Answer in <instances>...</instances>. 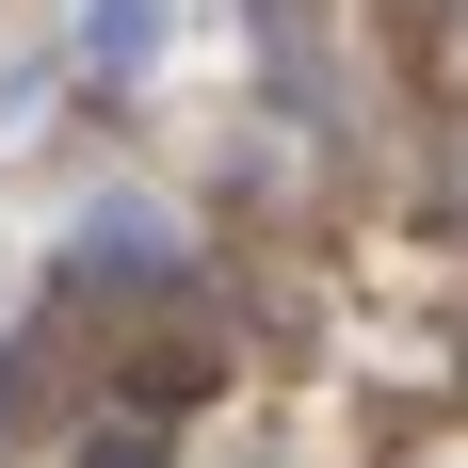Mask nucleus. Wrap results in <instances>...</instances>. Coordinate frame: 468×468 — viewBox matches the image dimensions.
<instances>
[{
	"label": "nucleus",
	"instance_id": "nucleus-2",
	"mask_svg": "<svg viewBox=\"0 0 468 468\" xmlns=\"http://www.w3.org/2000/svg\"><path fill=\"white\" fill-rule=\"evenodd\" d=\"M178 48V0H81V65H113V81H145Z\"/></svg>",
	"mask_w": 468,
	"mask_h": 468
},
{
	"label": "nucleus",
	"instance_id": "nucleus-1",
	"mask_svg": "<svg viewBox=\"0 0 468 468\" xmlns=\"http://www.w3.org/2000/svg\"><path fill=\"white\" fill-rule=\"evenodd\" d=\"M65 275L81 291H178V210L162 194H97L81 242H65Z\"/></svg>",
	"mask_w": 468,
	"mask_h": 468
}]
</instances>
